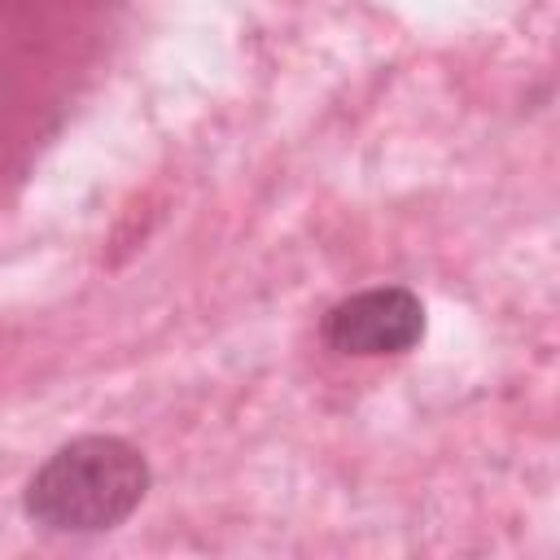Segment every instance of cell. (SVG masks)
Masks as SVG:
<instances>
[{
	"instance_id": "cell-1",
	"label": "cell",
	"mask_w": 560,
	"mask_h": 560,
	"mask_svg": "<svg viewBox=\"0 0 560 560\" xmlns=\"http://www.w3.org/2000/svg\"><path fill=\"white\" fill-rule=\"evenodd\" d=\"M149 481V459L131 442L114 433H88L57 446L35 468L22 508L39 529L52 534H105L144 503Z\"/></svg>"
},
{
	"instance_id": "cell-2",
	"label": "cell",
	"mask_w": 560,
	"mask_h": 560,
	"mask_svg": "<svg viewBox=\"0 0 560 560\" xmlns=\"http://www.w3.org/2000/svg\"><path fill=\"white\" fill-rule=\"evenodd\" d=\"M319 337L337 354H402L424 337V302L402 284L359 289L328 306Z\"/></svg>"
}]
</instances>
